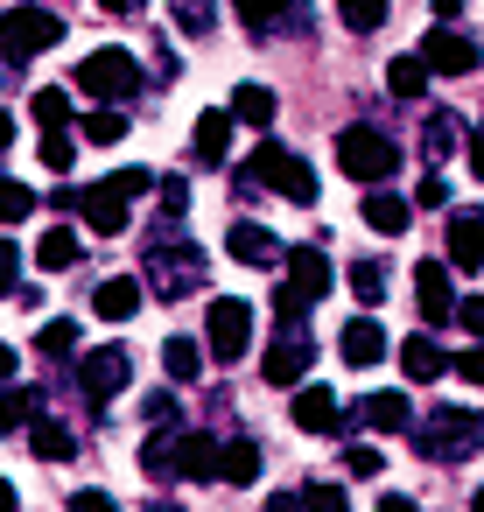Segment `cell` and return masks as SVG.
<instances>
[{"instance_id": "obj_1", "label": "cell", "mask_w": 484, "mask_h": 512, "mask_svg": "<svg viewBox=\"0 0 484 512\" xmlns=\"http://www.w3.org/2000/svg\"><path fill=\"white\" fill-rule=\"evenodd\" d=\"M407 428H414V449L428 463H463V456L484 449V414L477 407H435V414H421Z\"/></svg>"}, {"instance_id": "obj_2", "label": "cell", "mask_w": 484, "mask_h": 512, "mask_svg": "<svg viewBox=\"0 0 484 512\" xmlns=\"http://www.w3.org/2000/svg\"><path fill=\"white\" fill-rule=\"evenodd\" d=\"M141 288H155L162 302H176V295L204 288V253H197L190 239H176V225H169V239L155 232V239H148V267H141Z\"/></svg>"}, {"instance_id": "obj_3", "label": "cell", "mask_w": 484, "mask_h": 512, "mask_svg": "<svg viewBox=\"0 0 484 512\" xmlns=\"http://www.w3.org/2000/svg\"><path fill=\"white\" fill-rule=\"evenodd\" d=\"M260 183H274V190H281L288 204H302V211L316 204V169H309L302 155H288V148H274V141H260V155L246 162V176H239V197H253Z\"/></svg>"}, {"instance_id": "obj_4", "label": "cell", "mask_w": 484, "mask_h": 512, "mask_svg": "<svg viewBox=\"0 0 484 512\" xmlns=\"http://www.w3.org/2000/svg\"><path fill=\"white\" fill-rule=\"evenodd\" d=\"M57 43H64V22H57V8H43V0H22V8L0 15V57L8 64H29V57L57 50Z\"/></svg>"}, {"instance_id": "obj_5", "label": "cell", "mask_w": 484, "mask_h": 512, "mask_svg": "<svg viewBox=\"0 0 484 512\" xmlns=\"http://www.w3.org/2000/svg\"><path fill=\"white\" fill-rule=\"evenodd\" d=\"M337 169H344L351 183H386V176L400 169V148H393L379 127H344V134H337Z\"/></svg>"}, {"instance_id": "obj_6", "label": "cell", "mask_w": 484, "mask_h": 512, "mask_svg": "<svg viewBox=\"0 0 484 512\" xmlns=\"http://www.w3.org/2000/svg\"><path fill=\"white\" fill-rule=\"evenodd\" d=\"M78 85H85L99 106H127V99L141 92V64H134L127 50H113V43H106V50H92V57L78 64Z\"/></svg>"}, {"instance_id": "obj_7", "label": "cell", "mask_w": 484, "mask_h": 512, "mask_svg": "<svg viewBox=\"0 0 484 512\" xmlns=\"http://www.w3.org/2000/svg\"><path fill=\"white\" fill-rule=\"evenodd\" d=\"M204 344H211V358H218V365H239V358H246V344H253V302L218 295V302H211V316H204Z\"/></svg>"}, {"instance_id": "obj_8", "label": "cell", "mask_w": 484, "mask_h": 512, "mask_svg": "<svg viewBox=\"0 0 484 512\" xmlns=\"http://www.w3.org/2000/svg\"><path fill=\"white\" fill-rule=\"evenodd\" d=\"M78 386H85V400H113V393H127L134 386V351H120V344H106V351H85L78 358Z\"/></svg>"}, {"instance_id": "obj_9", "label": "cell", "mask_w": 484, "mask_h": 512, "mask_svg": "<svg viewBox=\"0 0 484 512\" xmlns=\"http://www.w3.org/2000/svg\"><path fill=\"white\" fill-rule=\"evenodd\" d=\"M309 358H316V344H309V323H281V337L267 344V386H302V372H309Z\"/></svg>"}, {"instance_id": "obj_10", "label": "cell", "mask_w": 484, "mask_h": 512, "mask_svg": "<svg viewBox=\"0 0 484 512\" xmlns=\"http://www.w3.org/2000/svg\"><path fill=\"white\" fill-rule=\"evenodd\" d=\"M281 267H288V281H281V288H288L302 309H309V302H323V295H330V281H337V274H330V253H316V246H281Z\"/></svg>"}, {"instance_id": "obj_11", "label": "cell", "mask_w": 484, "mask_h": 512, "mask_svg": "<svg viewBox=\"0 0 484 512\" xmlns=\"http://www.w3.org/2000/svg\"><path fill=\"white\" fill-rule=\"evenodd\" d=\"M484 57H477V43L463 36V29H428L421 36V71H442V78H463V71H477Z\"/></svg>"}, {"instance_id": "obj_12", "label": "cell", "mask_w": 484, "mask_h": 512, "mask_svg": "<svg viewBox=\"0 0 484 512\" xmlns=\"http://www.w3.org/2000/svg\"><path fill=\"white\" fill-rule=\"evenodd\" d=\"M211 463H218V435H211V428H176V442H169V477L211 484Z\"/></svg>"}, {"instance_id": "obj_13", "label": "cell", "mask_w": 484, "mask_h": 512, "mask_svg": "<svg viewBox=\"0 0 484 512\" xmlns=\"http://www.w3.org/2000/svg\"><path fill=\"white\" fill-rule=\"evenodd\" d=\"M414 302H421L428 323H449V316H456V281H449L442 260H421V267H414Z\"/></svg>"}, {"instance_id": "obj_14", "label": "cell", "mask_w": 484, "mask_h": 512, "mask_svg": "<svg viewBox=\"0 0 484 512\" xmlns=\"http://www.w3.org/2000/svg\"><path fill=\"white\" fill-rule=\"evenodd\" d=\"M351 414V428H379V435H400L407 421H414V407H407V393H365L358 407H344Z\"/></svg>"}, {"instance_id": "obj_15", "label": "cell", "mask_w": 484, "mask_h": 512, "mask_svg": "<svg viewBox=\"0 0 484 512\" xmlns=\"http://www.w3.org/2000/svg\"><path fill=\"white\" fill-rule=\"evenodd\" d=\"M71 211H85V225H92V232H106V239H113V232H127V218H134V204H127V197H113L106 183L78 190V204H71Z\"/></svg>"}, {"instance_id": "obj_16", "label": "cell", "mask_w": 484, "mask_h": 512, "mask_svg": "<svg viewBox=\"0 0 484 512\" xmlns=\"http://www.w3.org/2000/svg\"><path fill=\"white\" fill-rule=\"evenodd\" d=\"M449 267H463V274L484 267V211H477V204L449 218Z\"/></svg>"}, {"instance_id": "obj_17", "label": "cell", "mask_w": 484, "mask_h": 512, "mask_svg": "<svg viewBox=\"0 0 484 512\" xmlns=\"http://www.w3.org/2000/svg\"><path fill=\"white\" fill-rule=\"evenodd\" d=\"M232 127H239V120H232V113H218V106H211V113H197V134H190V155H197L204 169H218V162L232 155Z\"/></svg>"}, {"instance_id": "obj_18", "label": "cell", "mask_w": 484, "mask_h": 512, "mask_svg": "<svg viewBox=\"0 0 484 512\" xmlns=\"http://www.w3.org/2000/svg\"><path fill=\"white\" fill-rule=\"evenodd\" d=\"M260 477V442H218V463H211V484H232V491H246Z\"/></svg>"}, {"instance_id": "obj_19", "label": "cell", "mask_w": 484, "mask_h": 512, "mask_svg": "<svg viewBox=\"0 0 484 512\" xmlns=\"http://www.w3.org/2000/svg\"><path fill=\"white\" fill-rule=\"evenodd\" d=\"M141 281L134 274H113V281H99V295H92V309L106 316V323H127V316H141Z\"/></svg>"}, {"instance_id": "obj_20", "label": "cell", "mask_w": 484, "mask_h": 512, "mask_svg": "<svg viewBox=\"0 0 484 512\" xmlns=\"http://www.w3.org/2000/svg\"><path fill=\"white\" fill-rule=\"evenodd\" d=\"M337 351H344V365H379V358H386V330H379L372 316H351L344 337H337Z\"/></svg>"}, {"instance_id": "obj_21", "label": "cell", "mask_w": 484, "mask_h": 512, "mask_svg": "<svg viewBox=\"0 0 484 512\" xmlns=\"http://www.w3.org/2000/svg\"><path fill=\"white\" fill-rule=\"evenodd\" d=\"M337 393L330 386H295V428H309V435H330L337 428Z\"/></svg>"}, {"instance_id": "obj_22", "label": "cell", "mask_w": 484, "mask_h": 512, "mask_svg": "<svg viewBox=\"0 0 484 512\" xmlns=\"http://www.w3.org/2000/svg\"><path fill=\"white\" fill-rule=\"evenodd\" d=\"M407 218H414V204H407V197H393L386 183H372V197H365V225H372V232H386V239H400V232H407Z\"/></svg>"}, {"instance_id": "obj_23", "label": "cell", "mask_w": 484, "mask_h": 512, "mask_svg": "<svg viewBox=\"0 0 484 512\" xmlns=\"http://www.w3.org/2000/svg\"><path fill=\"white\" fill-rule=\"evenodd\" d=\"M78 260H85L78 232H71V225H50V232H43V246H36V267H43V274H71Z\"/></svg>"}, {"instance_id": "obj_24", "label": "cell", "mask_w": 484, "mask_h": 512, "mask_svg": "<svg viewBox=\"0 0 484 512\" xmlns=\"http://www.w3.org/2000/svg\"><path fill=\"white\" fill-rule=\"evenodd\" d=\"M225 253L246 260V267H274V260H281L274 232H260V225H232V232H225Z\"/></svg>"}, {"instance_id": "obj_25", "label": "cell", "mask_w": 484, "mask_h": 512, "mask_svg": "<svg viewBox=\"0 0 484 512\" xmlns=\"http://www.w3.org/2000/svg\"><path fill=\"white\" fill-rule=\"evenodd\" d=\"M400 372H407L414 386H428V379H442V372H449V358H442V344H435V337H407V344H400Z\"/></svg>"}, {"instance_id": "obj_26", "label": "cell", "mask_w": 484, "mask_h": 512, "mask_svg": "<svg viewBox=\"0 0 484 512\" xmlns=\"http://www.w3.org/2000/svg\"><path fill=\"white\" fill-rule=\"evenodd\" d=\"M29 449H36L43 463H71V456H78V435H71L57 414H43V421L29 428Z\"/></svg>"}, {"instance_id": "obj_27", "label": "cell", "mask_w": 484, "mask_h": 512, "mask_svg": "<svg viewBox=\"0 0 484 512\" xmlns=\"http://www.w3.org/2000/svg\"><path fill=\"white\" fill-rule=\"evenodd\" d=\"M225 113H232L239 127H274V113H281V106H274V92H267V85H239Z\"/></svg>"}, {"instance_id": "obj_28", "label": "cell", "mask_w": 484, "mask_h": 512, "mask_svg": "<svg viewBox=\"0 0 484 512\" xmlns=\"http://www.w3.org/2000/svg\"><path fill=\"white\" fill-rule=\"evenodd\" d=\"M36 414H43V393H36V386H0V435L29 428Z\"/></svg>"}, {"instance_id": "obj_29", "label": "cell", "mask_w": 484, "mask_h": 512, "mask_svg": "<svg viewBox=\"0 0 484 512\" xmlns=\"http://www.w3.org/2000/svg\"><path fill=\"white\" fill-rule=\"evenodd\" d=\"M421 141H428V162H449L470 134H463V120L456 113H428V127H421Z\"/></svg>"}, {"instance_id": "obj_30", "label": "cell", "mask_w": 484, "mask_h": 512, "mask_svg": "<svg viewBox=\"0 0 484 512\" xmlns=\"http://www.w3.org/2000/svg\"><path fill=\"white\" fill-rule=\"evenodd\" d=\"M162 372H169L176 386H190V379L204 372V351H197L190 337H169V344H162Z\"/></svg>"}, {"instance_id": "obj_31", "label": "cell", "mask_w": 484, "mask_h": 512, "mask_svg": "<svg viewBox=\"0 0 484 512\" xmlns=\"http://www.w3.org/2000/svg\"><path fill=\"white\" fill-rule=\"evenodd\" d=\"M386 92H393V99H421V92H428L421 57H393V64H386Z\"/></svg>"}, {"instance_id": "obj_32", "label": "cell", "mask_w": 484, "mask_h": 512, "mask_svg": "<svg viewBox=\"0 0 484 512\" xmlns=\"http://www.w3.org/2000/svg\"><path fill=\"white\" fill-rule=\"evenodd\" d=\"M344 281H351V295H358L365 309H379V302H386V267H379V260H351V274H344Z\"/></svg>"}, {"instance_id": "obj_33", "label": "cell", "mask_w": 484, "mask_h": 512, "mask_svg": "<svg viewBox=\"0 0 484 512\" xmlns=\"http://www.w3.org/2000/svg\"><path fill=\"white\" fill-rule=\"evenodd\" d=\"M386 8H393V0H337V15H344L351 36H372V29L386 22Z\"/></svg>"}, {"instance_id": "obj_34", "label": "cell", "mask_w": 484, "mask_h": 512, "mask_svg": "<svg viewBox=\"0 0 484 512\" xmlns=\"http://www.w3.org/2000/svg\"><path fill=\"white\" fill-rule=\"evenodd\" d=\"M36 127H43V134L71 127V92H50V85H43V92H36Z\"/></svg>"}, {"instance_id": "obj_35", "label": "cell", "mask_w": 484, "mask_h": 512, "mask_svg": "<svg viewBox=\"0 0 484 512\" xmlns=\"http://www.w3.org/2000/svg\"><path fill=\"white\" fill-rule=\"evenodd\" d=\"M85 141H99V148H113V141H127V113H120V106H99V113L85 120Z\"/></svg>"}, {"instance_id": "obj_36", "label": "cell", "mask_w": 484, "mask_h": 512, "mask_svg": "<svg viewBox=\"0 0 484 512\" xmlns=\"http://www.w3.org/2000/svg\"><path fill=\"white\" fill-rule=\"evenodd\" d=\"M36 351H43V358H71V351H78V323H64V316L43 323V330H36Z\"/></svg>"}, {"instance_id": "obj_37", "label": "cell", "mask_w": 484, "mask_h": 512, "mask_svg": "<svg viewBox=\"0 0 484 512\" xmlns=\"http://www.w3.org/2000/svg\"><path fill=\"white\" fill-rule=\"evenodd\" d=\"M71 162H78V141L57 127V134H43V169L50 176H71Z\"/></svg>"}, {"instance_id": "obj_38", "label": "cell", "mask_w": 484, "mask_h": 512, "mask_svg": "<svg viewBox=\"0 0 484 512\" xmlns=\"http://www.w3.org/2000/svg\"><path fill=\"white\" fill-rule=\"evenodd\" d=\"M176 22H183L190 36H211V29H218V0H176Z\"/></svg>"}, {"instance_id": "obj_39", "label": "cell", "mask_w": 484, "mask_h": 512, "mask_svg": "<svg viewBox=\"0 0 484 512\" xmlns=\"http://www.w3.org/2000/svg\"><path fill=\"white\" fill-rule=\"evenodd\" d=\"M29 211H36V190H29V183H0V218L22 225Z\"/></svg>"}, {"instance_id": "obj_40", "label": "cell", "mask_w": 484, "mask_h": 512, "mask_svg": "<svg viewBox=\"0 0 484 512\" xmlns=\"http://www.w3.org/2000/svg\"><path fill=\"white\" fill-rule=\"evenodd\" d=\"M183 211H190V183L162 176V225H183Z\"/></svg>"}, {"instance_id": "obj_41", "label": "cell", "mask_w": 484, "mask_h": 512, "mask_svg": "<svg viewBox=\"0 0 484 512\" xmlns=\"http://www.w3.org/2000/svg\"><path fill=\"white\" fill-rule=\"evenodd\" d=\"M302 512H351V498H344V484H309Z\"/></svg>"}, {"instance_id": "obj_42", "label": "cell", "mask_w": 484, "mask_h": 512, "mask_svg": "<svg viewBox=\"0 0 484 512\" xmlns=\"http://www.w3.org/2000/svg\"><path fill=\"white\" fill-rule=\"evenodd\" d=\"M232 8H239V22H246L253 36H267V29H274V8H281V0H232Z\"/></svg>"}, {"instance_id": "obj_43", "label": "cell", "mask_w": 484, "mask_h": 512, "mask_svg": "<svg viewBox=\"0 0 484 512\" xmlns=\"http://www.w3.org/2000/svg\"><path fill=\"white\" fill-rule=\"evenodd\" d=\"M15 288H22V246L0 239V295H15Z\"/></svg>"}, {"instance_id": "obj_44", "label": "cell", "mask_w": 484, "mask_h": 512, "mask_svg": "<svg viewBox=\"0 0 484 512\" xmlns=\"http://www.w3.org/2000/svg\"><path fill=\"white\" fill-rule=\"evenodd\" d=\"M414 204H421V211H442V204H449V183H442V169H428V176H421Z\"/></svg>"}, {"instance_id": "obj_45", "label": "cell", "mask_w": 484, "mask_h": 512, "mask_svg": "<svg viewBox=\"0 0 484 512\" xmlns=\"http://www.w3.org/2000/svg\"><path fill=\"white\" fill-rule=\"evenodd\" d=\"M148 421H155V428H176V421H183V400H176V393H148Z\"/></svg>"}, {"instance_id": "obj_46", "label": "cell", "mask_w": 484, "mask_h": 512, "mask_svg": "<svg viewBox=\"0 0 484 512\" xmlns=\"http://www.w3.org/2000/svg\"><path fill=\"white\" fill-rule=\"evenodd\" d=\"M344 470H351V477H379V470H386V456L358 442V449H344Z\"/></svg>"}, {"instance_id": "obj_47", "label": "cell", "mask_w": 484, "mask_h": 512, "mask_svg": "<svg viewBox=\"0 0 484 512\" xmlns=\"http://www.w3.org/2000/svg\"><path fill=\"white\" fill-rule=\"evenodd\" d=\"M449 323H463L470 337H484V295H470V302L456 295V316H449Z\"/></svg>"}, {"instance_id": "obj_48", "label": "cell", "mask_w": 484, "mask_h": 512, "mask_svg": "<svg viewBox=\"0 0 484 512\" xmlns=\"http://www.w3.org/2000/svg\"><path fill=\"white\" fill-rule=\"evenodd\" d=\"M449 372H463L470 386H484V344H470L463 358H449Z\"/></svg>"}, {"instance_id": "obj_49", "label": "cell", "mask_w": 484, "mask_h": 512, "mask_svg": "<svg viewBox=\"0 0 484 512\" xmlns=\"http://www.w3.org/2000/svg\"><path fill=\"white\" fill-rule=\"evenodd\" d=\"M71 512H120V505H113L106 491H78V498H71Z\"/></svg>"}, {"instance_id": "obj_50", "label": "cell", "mask_w": 484, "mask_h": 512, "mask_svg": "<svg viewBox=\"0 0 484 512\" xmlns=\"http://www.w3.org/2000/svg\"><path fill=\"white\" fill-rule=\"evenodd\" d=\"M148 0H99V15H141Z\"/></svg>"}, {"instance_id": "obj_51", "label": "cell", "mask_w": 484, "mask_h": 512, "mask_svg": "<svg viewBox=\"0 0 484 512\" xmlns=\"http://www.w3.org/2000/svg\"><path fill=\"white\" fill-rule=\"evenodd\" d=\"M379 512H421V505H414V498H400V491H386V498H379Z\"/></svg>"}, {"instance_id": "obj_52", "label": "cell", "mask_w": 484, "mask_h": 512, "mask_svg": "<svg viewBox=\"0 0 484 512\" xmlns=\"http://www.w3.org/2000/svg\"><path fill=\"white\" fill-rule=\"evenodd\" d=\"M428 8H435V22H456V15H463V0H428Z\"/></svg>"}, {"instance_id": "obj_53", "label": "cell", "mask_w": 484, "mask_h": 512, "mask_svg": "<svg viewBox=\"0 0 484 512\" xmlns=\"http://www.w3.org/2000/svg\"><path fill=\"white\" fill-rule=\"evenodd\" d=\"M267 512H302V498H288V491H274V498H267Z\"/></svg>"}, {"instance_id": "obj_54", "label": "cell", "mask_w": 484, "mask_h": 512, "mask_svg": "<svg viewBox=\"0 0 484 512\" xmlns=\"http://www.w3.org/2000/svg\"><path fill=\"white\" fill-rule=\"evenodd\" d=\"M470 176H477V183H484V134H477V141H470Z\"/></svg>"}, {"instance_id": "obj_55", "label": "cell", "mask_w": 484, "mask_h": 512, "mask_svg": "<svg viewBox=\"0 0 484 512\" xmlns=\"http://www.w3.org/2000/svg\"><path fill=\"white\" fill-rule=\"evenodd\" d=\"M0 386H15V351L0 344Z\"/></svg>"}, {"instance_id": "obj_56", "label": "cell", "mask_w": 484, "mask_h": 512, "mask_svg": "<svg viewBox=\"0 0 484 512\" xmlns=\"http://www.w3.org/2000/svg\"><path fill=\"white\" fill-rule=\"evenodd\" d=\"M0 512H15V484L8 477H0Z\"/></svg>"}, {"instance_id": "obj_57", "label": "cell", "mask_w": 484, "mask_h": 512, "mask_svg": "<svg viewBox=\"0 0 484 512\" xmlns=\"http://www.w3.org/2000/svg\"><path fill=\"white\" fill-rule=\"evenodd\" d=\"M8 141H15V120H8V113H0V148H8Z\"/></svg>"}, {"instance_id": "obj_58", "label": "cell", "mask_w": 484, "mask_h": 512, "mask_svg": "<svg viewBox=\"0 0 484 512\" xmlns=\"http://www.w3.org/2000/svg\"><path fill=\"white\" fill-rule=\"evenodd\" d=\"M470 512H484V484H477V498H470Z\"/></svg>"}]
</instances>
